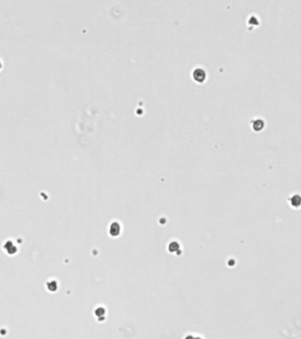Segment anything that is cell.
<instances>
[{
  "instance_id": "obj_3",
  "label": "cell",
  "mask_w": 301,
  "mask_h": 339,
  "mask_svg": "<svg viewBox=\"0 0 301 339\" xmlns=\"http://www.w3.org/2000/svg\"><path fill=\"white\" fill-rule=\"evenodd\" d=\"M119 231H120V226L117 223H113L110 226V230H109V232L112 236H118L119 234Z\"/></svg>"
},
{
  "instance_id": "obj_2",
  "label": "cell",
  "mask_w": 301,
  "mask_h": 339,
  "mask_svg": "<svg viewBox=\"0 0 301 339\" xmlns=\"http://www.w3.org/2000/svg\"><path fill=\"white\" fill-rule=\"evenodd\" d=\"M252 128L255 130V131H260L261 129H262L263 126H264V122H263L262 119L261 118H256V119H253L252 120Z\"/></svg>"
},
{
  "instance_id": "obj_1",
  "label": "cell",
  "mask_w": 301,
  "mask_h": 339,
  "mask_svg": "<svg viewBox=\"0 0 301 339\" xmlns=\"http://www.w3.org/2000/svg\"><path fill=\"white\" fill-rule=\"evenodd\" d=\"M193 80H195L196 81L199 82V83H202L205 80H206V77H207V74H206V72L204 71L201 68H198V69H195L193 71Z\"/></svg>"
}]
</instances>
